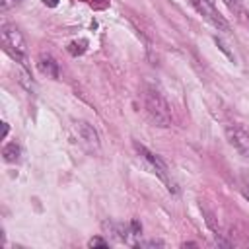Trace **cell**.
<instances>
[{
    "label": "cell",
    "mask_w": 249,
    "mask_h": 249,
    "mask_svg": "<svg viewBox=\"0 0 249 249\" xmlns=\"http://www.w3.org/2000/svg\"><path fill=\"white\" fill-rule=\"evenodd\" d=\"M37 68H39V72L41 74H45V76H49V78H58V62L54 60V56L53 54H49V53H41L39 56H37Z\"/></svg>",
    "instance_id": "52a82bcc"
},
{
    "label": "cell",
    "mask_w": 249,
    "mask_h": 249,
    "mask_svg": "<svg viewBox=\"0 0 249 249\" xmlns=\"http://www.w3.org/2000/svg\"><path fill=\"white\" fill-rule=\"evenodd\" d=\"M216 43H218V47H220V49H222V51H224V53L228 54V58H230V60H235V56H233V54H231V53L228 51V47H226V45H224V43H222L220 39H216Z\"/></svg>",
    "instance_id": "4fadbf2b"
},
{
    "label": "cell",
    "mask_w": 249,
    "mask_h": 249,
    "mask_svg": "<svg viewBox=\"0 0 249 249\" xmlns=\"http://www.w3.org/2000/svg\"><path fill=\"white\" fill-rule=\"evenodd\" d=\"M187 2H189V4L196 10V14L202 16L212 27H216L218 31H224V33H231L230 23H228L226 18L216 10V6H214L212 0H187Z\"/></svg>",
    "instance_id": "277c9868"
},
{
    "label": "cell",
    "mask_w": 249,
    "mask_h": 249,
    "mask_svg": "<svg viewBox=\"0 0 249 249\" xmlns=\"http://www.w3.org/2000/svg\"><path fill=\"white\" fill-rule=\"evenodd\" d=\"M226 138L230 146L243 158H249V132L235 123L226 124Z\"/></svg>",
    "instance_id": "5b68a950"
},
{
    "label": "cell",
    "mask_w": 249,
    "mask_h": 249,
    "mask_svg": "<svg viewBox=\"0 0 249 249\" xmlns=\"http://www.w3.org/2000/svg\"><path fill=\"white\" fill-rule=\"evenodd\" d=\"M0 39H2V49L10 54V58H14L16 62H19L21 66L27 68L29 54H27V43H25L21 31L14 23H2Z\"/></svg>",
    "instance_id": "7a4b0ae2"
},
{
    "label": "cell",
    "mask_w": 249,
    "mask_h": 249,
    "mask_svg": "<svg viewBox=\"0 0 249 249\" xmlns=\"http://www.w3.org/2000/svg\"><path fill=\"white\" fill-rule=\"evenodd\" d=\"M224 4H226L231 12H237V10H239V0H224Z\"/></svg>",
    "instance_id": "7c38bea8"
},
{
    "label": "cell",
    "mask_w": 249,
    "mask_h": 249,
    "mask_svg": "<svg viewBox=\"0 0 249 249\" xmlns=\"http://www.w3.org/2000/svg\"><path fill=\"white\" fill-rule=\"evenodd\" d=\"M16 78H18V82H19L23 88H27L29 91H33V82H31L29 74L25 72V66H21V68H18V70H16Z\"/></svg>",
    "instance_id": "9c48e42d"
},
{
    "label": "cell",
    "mask_w": 249,
    "mask_h": 249,
    "mask_svg": "<svg viewBox=\"0 0 249 249\" xmlns=\"http://www.w3.org/2000/svg\"><path fill=\"white\" fill-rule=\"evenodd\" d=\"M239 183H241L243 195L249 198V171H247V169H241V173H239Z\"/></svg>",
    "instance_id": "30bf717a"
},
{
    "label": "cell",
    "mask_w": 249,
    "mask_h": 249,
    "mask_svg": "<svg viewBox=\"0 0 249 249\" xmlns=\"http://www.w3.org/2000/svg\"><path fill=\"white\" fill-rule=\"evenodd\" d=\"M43 2H45L47 6H51V8H54V6L58 4V0H43Z\"/></svg>",
    "instance_id": "9a60e30c"
},
{
    "label": "cell",
    "mask_w": 249,
    "mask_h": 249,
    "mask_svg": "<svg viewBox=\"0 0 249 249\" xmlns=\"http://www.w3.org/2000/svg\"><path fill=\"white\" fill-rule=\"evenodd\" d=\"M2 156H4V160H6L8 163H16V161H19V156H21V148H19V144H16V142H8V144L2 148Z\"/></svg>",
    "instance_id": "ba28073f"
},
{
    "label": "cell",
    "mask_w": 249,
    "mask_h": 249,
    "mask_svg": "<svg viewBox=\"0 0 249 249\" xmlns=\"http://www.w3.org/2000/svg\"><path fill=\"white\" fill-rule=\"evenodd\" d=\"M247 21H249V14H247Z\"/></svg>",
    "instance_id": "e0dca14e"
},
{
    "label": "cell",
    "mask_w": 249,
    "mask_h": 249,
    "mask_svg": "<svg viewBox=\"0 0 249 249\" xmlns=\"http://www.w3.org/2000/svg\"><path fill=\"white\" fill-rule=\"evenodd\" d=\"M74 130L78 132V136H80L82 142H86V144L91 146V148H99V134H97V130H95L89 123H86V121H76V123H74Z\"/></svg>",
    "instance_id": "8992f818"
},
{
    "label": "cell",
    "mask_w": 249,
    "mask_h": 249,
    "mask_svg": "<svg viewBox=\"0 0 249 249\" xmlns=\"http://www.w3.org/2000/svg\"><path fill=\"white\" fill-rule=\"evenodd\" d=\"M88 245H89V247H107V241L101 239V237H91V239L88 241Z\"/></svg>",
    "instance_id": "8fae6325"
},
{
    "label": "cell",
    "mask_w": 249,
    "mask_h": 249,
    "mask_svg": "<svg viewBox=\"0 0 249 249\" xmlns=\"http://www.w3.org/2000/svg\"><path fill=\"white\" fill-rule=\"evenodd\" d=\"M2 128H4V132H2V136H6V134H8V124H6V123H2Z\"/></svg>",
    "instance_id": "2e32d148"
},
{
    "label": "cell",
    "mask_w": 249,
    "mask_h": 249,
    "mask_svg": "<svg viewBox=\"0 0 249 249\" xmlns=\"http://www.w3.org/2000/svg\"><path fill=\"white\" fill-rule=\"evenodd\" d=\"M134 148H136V152H138V156L144 160V163L148 165V169L152 171V173H156L165 185H167V189L171 191V193H177V187H175V183H173V179H169V171H167V165H165V161L158 156V154H154V152H150L146 146H142V144H138V142H134Z\"/></svg>",
    "instance_id": "3957f363"
},
{
    "label": "cell",
    "mask_w": 249,
    "mask_h": 249,
    "mask_svg": "<svg viewBox=\"0 0 249 249\" xmlns=\"http://www.w3.org/2000/svg\"><path fill=\"white\" fill-rule=\"evenodd\" d=\"M144 107L156 126L165 128L171 124V119H173L171 107H169L165 95L161 93V89L152 82H146V86H144Z\"/></svg>",
    "instance_id": "6da1fadb"
},
{
    "label": "cell",
    "mask_w": 249,
    "mask_h": 249,
    "mask_svg": "<svg viewBox=\"0 0 249 249\" xmlns=\"http://www.w3.org/2000/svg\"><path fill=\"white\" fill-rule=\"evenodd\" d=\"M19 0H0V4H2V10H8L10 6H16Z\"/></svg>",
    "instance_id": "5bb4252c"
}]
</instances>
